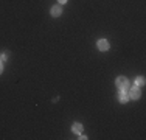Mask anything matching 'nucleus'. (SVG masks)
Wrapping results in <instances>:
<instances>
[{
	"mask_svg": "<svg viewBox=\"0 0 146 140\" xmlns=\"http://www.w3.org/2000/svg\"><path fill=\"white\" fill-rule=\"evenodd\" d=\"M127 86H129V81H127V78H124V76H120V78H117V87L120 90H126Z\"/></svg>",
	"mask_w": 146,
	"mask_h": 140,
	"instance_id": "obj_1",
	"label": "nucleus"
},
{
	"mask_svg": "<svg viewBox=\"0 0 146 140\" xmlns=\"http://www.w3.org/2000/svg\"><path fill=\"white\" fill-rule=\"evenodd\" d=\"M127 95H129V98H132V100H138V98H140V89H138L137 86L132 87V89L129 90V93H127Z\"/></svg>",
	"mask_w": 146,
	"mask_h": 140,
	"instance_id": "obj_2",
	"label": "nucleus"
},
{
	"mask_svg": "<svg viewBox=\"0 0 146 140\" xmlns=\"http://www.w3.org/2000/svg\"><path fill=\"white\" fill-rule=\"evenodd\" d=\"M96 45H98V48H100L101 51H106V50H109V42H107L106 39H101V41H98V44H96Z\"/></svg>",
	"mask_w": 146,
	"mask_h": 140,
	"instance_id": "obj_3",
	"label": "nucleus"
},
{
	"mask_svg": "<svg viewBox=\"0 0 146 140\" xmlns=\"http://www.w3.org/2000/svg\"><path fill=\"white\" fill-rule=\"evenodd\" d=\"M61 14H62V8L59 5H54L53 8H51V16L53 17H59Z\"/></svg>",
	"mask_w": 146,
	"mask_h": 140,
	"instance_id": "obj_4",
	"label": "nucleus"
},
{
	"mask_svg": "<svg viewBox=\"0 0 146 140\" xmlns=\"http://www.w3.org/2000/svg\"><path fill=\"white\" fill-rule=\"evenodd\" d=\"M127 100H129L127 92H126V90H121V92H120V101H121V103H126Z\"/></svg>",
	"mask_w": 146,
	"mask_h": 140,
	"instance_id": "obj_5",
	"label": "nucleus"
},
{
	"mask_svg": "<svg viewBox=\"0 0 146 140\" xmlns=\"http://www.w3.org/2000/svg\"><path fill=\"white\" fill-rule=\"evenodd\" d=\"M72 131L73 132H76V134H79V132L82 131V125H79V123H75L72 126Z\"/></svg>",
	"mask_w": 146,
	"mask_h": 140,
	"instance_id": "obj_6",
	"label": "nucleus"
},
{
	"mask_svg": "<svg viewBox=\"0 0 146 140\" xmlns=\"http://www.w3.org/2000/svg\"><path fill=\"white\" fill-rule=\"evenodd\" d=\"M143 84H145V78H143V76H140V78L135 79V86H143Z\"/></svg>",
	"mask_w": 146,
	"mask_h": 140,
	"instance_id": "obj_7",
	"label": "nucleus"
},
{
	"mask_svg": "<svg viewBox=\"0 0 146 140\" xmlns=\"http://www.w3.org/2000/svg\"><path fill=\"white\" fill-rule=\"evenodd\" d=\"M65 2H67V0H59V3H65Z\"/></svg>",
	"mask_w": 146,
	"mask_h": 140,
	"instance_id": "obj_8",
	"label": "nucleus"
},
{
	"mask_svg": "<svg viewBox=\"0 0 146 140\" xmlns=\"http://www.w3.org/2000/svg\"><path fill=\"white\" fill-rule=\"evenodd\" d=\"M3 72V67H2V64H0V73H2Z\"/></svg>",
	"mask_w": 146,
	"mask_h": 140,
	"instance_id": "obj_9",
	"label": "nucleus"
}]
</instances>
